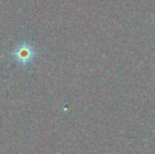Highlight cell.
<instances>
[{
    "mask_svg": "<svg viewBox=\"0 0 155 154\" xmlns=\"http://www.w3.org/2000/svg\"><path fill=\"white\" fill-rule=\"evenodd\" d=\"M31 48L27 47V45H21L18 50H17V56L19 58H30L31 57Z\"/></svg>",
    "mask_w": 155,
    "mask_h": 154,
    "instance_id": "obj_1",
    "label": "cell"
}]
</instances>
